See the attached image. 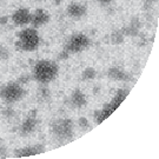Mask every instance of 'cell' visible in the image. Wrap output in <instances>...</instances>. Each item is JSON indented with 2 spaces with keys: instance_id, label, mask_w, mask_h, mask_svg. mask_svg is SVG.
Wrapping results in <instances>:
<instances>
[{
  "instance_id": "obj_1",
  "label": "cell",
  "mask_w": 159,
  "mask_h": 159,
  "mask_svg": "<svg viewBox=\"0 0 159 159\" xmlns=\"http://www.w3.org/2000/svg\"><path fill=\"white\" fill-rule=\"evenodd\" d=\"M59 67L53 60H38L32 68V77L39 84H50L58 77Z\"/></svg>"
},
{
  "instance_id": "obj_2",
  "label": "cell",
  "mask_w": 159,
  "mask_h": 159,
  "mask_svg": "<svg viewBox=\"0 0 159 159\" xmlns=\"http://www.w3.org/2000/svg\"><path fill=\"white\" fill-rule=\"evenodd\" d=\"M40 44V37L38 31L33 27H29V29L23 30L19 35H18V40L16 43V47L17 50L25 52H33L35 51Z\"/></svg>"
},
{
  "instance_id": "obj_3",
  "label": "cell",
  "mask_w": 159,
  "mask_h": 159,
  "mask_svg": "<svg viewBox=\"0 0 159 159\" xmlns=\"http://www.w3.org/2000/svg\"><path fill=\"white\" fill-rule=\"evenodd\" d=\"M26 94L23 84L18 81H10L0 90V98L7 104H13L21 100Z\"/></svg>"
},
{
  "instance_id": "obj_4",
  "label": "cell",
  "mask_w": 159,
  "mask_h": 159,
  "mask_svg": "<svg viewBox=\"0 0 159 159\" xmlns=\"http://www.w3.org/2000/svg\"><path fill=\"white\" fill-rule=\"evenodd\" d=\"M91 45V39L84 33H73L66 39L65 51L68 53H80L86 51Z\"/></svg>"
},
{
  "instance_id": "obj_5",
  "label": "cell",
  "mask_w": 159,
  "mask_h": 159,
  "mask_svg": "<svg viewBox=\"0 0 159 159\" xmlns=\"http://www.w3.org/2000/svg\"><path fill=\"white\" fill-rule=\"evenodd\" d=\"M73 121L71 119H66V118L58 119L52 124L53 134L57 138H59V139H63V140L70 139L71 137L73 136Z\"/></svg>"
},
{
  "instance_id": "obj_6",
  "label": "cell",
  "mask_w": 159,
  "mask_h": 159,
  "mask_svg": "<svg viewBox=\"0 0 159 159\" xmlns=\"http://www.w3.org/2000/svg\"><path fill=\"white\" fill-rule=\"evenodd\" d=\"M12 23L14 24L18 27H23V26H26L29 25L30 21H31V12H30L29 8H25V7H21V8H18L14 11V13L12 14L11 17Z\"/></svg>"
},
{
  "instance_id": "obj_7",
  "label": "cell",
  "mask_w": 159,
  "mask_h": 159,
  "mask_svg": "<svg viewBox=\"0 0 159 159\" xmlns=\"http://www.w3.org/2000/svg\"><path fill=\"white\" fill-rule=\"evenodd\" d=\"M50 19H51V17L45 10L38 8L33 13H31V21H30V24L32 25L33 29H39V27H41V26H44V25L48 23Z\"/></svg>"
},
{
  "instance_id": "obj_8",
  "label": "cell",
  "mask_w": 159,
  "mask_h": 159,
  "mask_svg": "<svg viewBox=\"0 0 159 159\" xmlns=\"http://www.w3.org/2000/svg\"><path fill=\"white\" fill-rule=\"evenodd\" d=\"M45 151V148L44 145H33V146H26V148H18L14 151V156L16 157H31V156H35V154L43 153Z\"/></svg>"
},
{
  "instance_id": "obj_9",
  "label": "cell",
  "mask_w": 159,
  "mask_h": 159,
  "mask_svg": "<svg viewBox=\"0 0 159 159\" xmlns=\"http://www.w3.org/2000/svg\"><path fill=\"white\" fill-rule=\"evenodd\" d=\"M86 11H87L86 6L80 4V2H71L67 6V8H66L67 14L71 18H73V19H80V18H83L86 14Z\"/></svg>"
},
{
  "instance_id": "obj_10",
  "label": "cell",
  "mask_w": 159,
  "mask_h": 159,
  "mask_svg": "<svg viewBox=\"0 0 159 159\" xmlns=\"http://www.w3.org/2000/svg\"><path fill=\"white\" fill-rule=\"evenodd\" d=\"M107 75L112 80H118V81H127V80H130L129 74L126 73L124 70H121L120 67H117V66L108 68Z\"/></svg>"
},
{
  "instance_id": "obj_11",
  "label": "cell",
  "mask_w": 159,
  "mask_h": 159,
  "mask_svg": "<svg viewBox=\"0 0 159 159\" xmlns=\"http://www.w3.org/2000/svg\"><path fill=\"white\" fill-rule=\"evenodd\" d=\"M87 102V99H86L85 94L80 90H74L71 94V104L73 105L74 107L80 108V107H84Z\"/></svg>"
},
{
  "instance_id": "obj_12",
  "label": "cell",
  "mask_w": 159,
  "mask_h": 159,
  "mask_svg": "<svg viewBox=\"0 0 159 159\" xmlns=\"http://www.w3.org/2000/svg\"><path fill=\"white\" fill-rule=\"evenodd\" d=\"M37 119L34 118V117H29V118H26V119L23 121V124L20 125V131H21V133L23 134H30V133H32L34 130H35V127H37Z\"/></svg>"
},
{
  "instance_id": "obj_13",
  "label": "cell",
  "mask_w": 159,
  "mask_h": 159,
  "mask_svg": "<svg viewBox=\"0 0 159 159\" xmlns=\"http://www.w3.org/2000/svg\"><path fill=\"white\" fill-rule=\"evenodd\" d=\"M96 74H97V72L93 67H86L85 70L83 71L81 77H83V79L84 80H91L96 77Z\"/></svg>"
},
{
  "instance_id": "obj_14",
  "label": "cell",
  "mask_w": 159,
  "mask_h": 159,
  "mask_svg": "<svg viewBox=\"0 0 159 159\" xmlns=\"http://www.w3.org/2000/svg\"><path fill=\"white\" fill-rule=\"evenodd\" d=\"M111 38H112V43H113V44H120V43L123 41V39H124V35H123L121 32H118V31H117V32H113V33H112V37H111Z\"/></svg>"
},
{
  "instance_id": "obj_15",
  "label": "cell",
  "mask_w": 159,
  "mask_h": 159,
  "mask_svg": "<svg viewBox=\"0 0 159 159\" xmlns=\"http://www.w3.org/2000/svg\"><path fill=\"white\" fill-rule=\"evenodd\" d=\"M78 125L84 129V127H87V126H89V121H87L86 118H80V119L78 120Z\"/></svg>"
},
{
  "instance_id": "obj_16",
  "label": "cell",
  "mask_w": 159,
  "mask_h": 159,
  "mask_svg": "<svg viewBox=\"0 0 159 159\" xmlns=\"http://www.w3.org/2000/svg\"><path fill=\"white\" fill-rule=\"evenodd\" d=\"M100 5H102V6H106V5H110L111 2H112V0H97Z\"/></svg>"
},
{
  "instance_id": "obj_17",
  "label": "cell",
  "mask_w": 159,
  "mask_h": 159,
  "mask_svg": "<svg viewBox=\"0 0 159 159\" xmlns=\"http://www.w3.org/2000/svg\"><path fill=\"white\" fill-rule=\"evenodd\" d=\"M7 19H8V18H7V17H4V18H0V23L5 24V23H6V21H7Z\"/></svg>"
},
{
  "instance_id": "obj_18",
  "label": "cell",
  "mask_w": 159,
  "mask_h": 159,
  "mask_svg": "<svg viewBox=\"0 0 159 159\" xmlns=\"http://www.w3.org/2000/svg\"><path fill=\"white\" fill-rule=\"evenodd\" d=\"M145 1H148V2H156L157 0H145Z\"/></svg>"
}]
</instances>
